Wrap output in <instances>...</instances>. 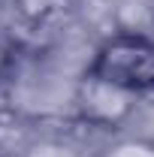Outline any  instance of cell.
I'll return each instance as SVG.
<instances>
[{"label": "cell", "mask_w": 154, "mask_h": 157, "mask_svg": "<svg viewBox=\"0 0 154 157\" xmlns=\"http://www.w3.org/2000/svg\"><path fill=\"white\" fill-rule=\"evenodd\" d=\"M9 67H12V45H9L6 36H0V76H3Z\"/></svg>", "instance_id": "5b68a950"}, {"label": "cell", "mask_w": 154, "mask_h": 157, "mask_svg": "<svg viewBox=\"0 0 154 157\" xmlns=\"http://www.w3.org/2000/svg\"><path fill=\"white\" fill-rule=\"evenodd\" d=\"M136 100H139L136 94L85 70L82 78L76 82V91H73V109H76V118L88 127L118 130L136 112Z\"/></svg>", "instance_id": "7a4b0ae2"}, {"label": "cell", "mask_w": 154, "mask_h": 157, "mask_svg": "<svg viewBox=\"0 0 154 157\" xmlns=\"http://www.w3.org/2000/svg\"><path fill=\"white\" fill-rule=\"evenodd\" d=\"M37 148V121L15 106H0V157H33Z\"/></svg>", "instance_id": "3957f363"}, {"label": "cell", "mask_w": 154, "mask_h": 157, "mask_svg": "<svg viewBox=\"0 0 154 157\" xmlns=\"http://www.w3.org/2000/svg\"><path fill=\"white\" fill-rule=\"evenodd\" d=\"M100 157H154V142H145V139H124V142L109 145Z\"/></svg>", "instance_id": "277c9868"}, {"label": "cell", "mask_w": 154, "mask_h": 157, "mask_svg": "<svg viewBox=\"0 0 154 157\" xmlns=\"http://www.w3.org/2000/svg\"><path fill=\"white\" fill-rule=\"evenodd\" d=\"M88 70L109 78L130 94L154 91V36L145 33H115L97 45Z\"/></svg>", "instance_id": "6da1fadb"}]
</instances>
